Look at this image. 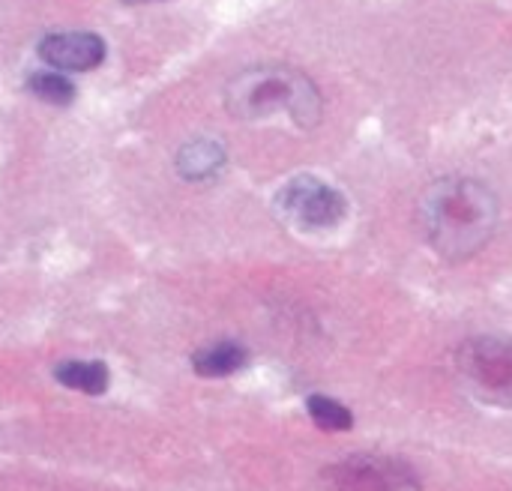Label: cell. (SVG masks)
<instances>
[{"label":"cell","instance_id":"cell-5","mask_svg":"<svg viewBox=\"0 0 512 491\" xmlns=\"http://www.w3.org/2000/svg\"><path fill=\"white\" fill-rule=\"evenodd\" d=\"M330 491H420V480L405 462L387 456H348L321 474Z\"/></svg>","mask_w":512,"mask_h":491},{"label":"cell","instance_id":"cell-4","mask_svg":"<svg viewBox=\"0 0 512 491\" xmlns=\"http://www.w3.org/2000/svg\"><path fill=\"white\" fill-rule=\"evenodd\" d=\"M276 210L285 222H291L303 231H321V228H333L345 219L348 201L330 183L303 174V177L288 180L279 189Z\"/></svg>","mask_w":512,"mask_h":491},{"label":"cell","instance_id":"cell-10","mask_svg":"<svg viewBox=\"0 0 512 491\" xmlns=\"http://www.w3.org/2000/svg\"><path fill=\"white\" fill-rule=\"evenodd\" d=\"M27 90H30L36 99L48 102V105H69V102L75 99V84H72L66 75L48 72V69L33 72V75L27 78Z\"/></svg>","mask_w":512,"mask_h":491},{"label":"cell","instance_id":"cell-1","mask_svg":"<svg viewBox=\"0 0 512 491\" xmlns=\"http://www.w3.org/2000/svg\"><path fill=\"white\" fill-rule=\"evenodd\" d=\"M420 228L447 261L477 255L498 228V198L474 177H444L420 198Z\"/></svg>","mask_w":512,"mask_h":491},{"label":"cell","instance_id":"cell-2","mask_svg":"<svg viewBox=\"0 0 512 491\" xmlns=\"http://www.w3.org/2000/svg\"><path fill=\"white\" fill-rule=\"evenodd\" d=\"M225 108L237 120H264L285 111L297 126L312 129L324 102L315 81L294 66H249L228 81Z\"/></svg>","mask_w":512,"mask_h":491},{"label":"cell","instance_id":"cell-11","mask_svg":"<svg viewBox=\"0 0 512 491\" xmlns=\"http://www.w3.org/2000/svg\"><path fill=\"white\" fill-rule=\"evenodd\" d=\"M306 411L315 420V426H321L327 432H348L354 426L351 411L345 405H339L336 399H327V396H309Z\"/></svg>","mask_w":512,"mask_h":491},{"label":"cell","instance_id":"cell-3","mask_svg":"<svg viewBox=\"0 0 512 491\" xmlns=\"http://www.w3.org/2000/svg\"><path fill=\"white\" fill-rule=\"evenodd\" d=\"M459 384L483 405L512 408V339L480 336L456 351Z\"/></svg>","mask_w":512,"mask_h":491},{"label":"cell","instance_id":"cell-6","mask_svg":"<svg viewBox=\"0 0 512 491\" xmlns=\"http://www.w3.org/2000/svg\"><path fill=\"white\" fill-rule=\"evenodd\" d=\"M39 57L63 72H87L96 69L105 60V42L96 33L87 30H63L48 33L39 42Z\"/></svg>","mask_w":512,"mask_h":491},{"label":"cell","instance_id":"cell-9","mask_svg":"<svg viewBox=\"0 0 512 491\" xmlns=\"http://www.w3.org/2000/svg\"><path fill=\"white\" fill-rule=\"evenodd\" d=\"M57 384L78 390L84 396H102L108 390V366L105 363H84V360H69L54 366Z\"/></svg>","mask_w":512,"mask_h":491},{"label":"cell","instance_id":"cell-8","mask_svg":"<svg viewBox=\"0 0 512 491\" xmlns=\"http://www.w3.org/2000/svg\"><path fill=\"white\" fill-rule=\"evenodd\" d=\"M249 354L240 342L222 339V342H210L207 348L192 354V369L201 378H228L234 372H240L246 366Z\"/></svg>","mask_w":512,"mask_h":491},{"label":"cell","instance_id":"cell-12","mask_svg":"<svg viewBox=\"0 0 512 491\" xmlns=\"http://www.w3.org/2000/svg\"><path fill=\"white\" fill-rule=\"evenodd\" d=\"M120 3H126V6H138V3H153V0H120Z\"/></svg>","mask_w":512,"mask_h":491},{"label":"cell","instance_id":"cell-7","mask_svg":"<svg viewBox=\"0 0 512 491\" xmlns=\"http://www.w3.org/2000/svg\"><path fill=\"white\" fill-rule=\"evenodd\" d=\"M225 159H228V153L216 138H192L177 150L174 165H177L183 180L201 183V180L216 177L225 168Z\"/></svg>","mask_w":512,"mask_h":491}]
</instances>
